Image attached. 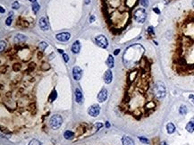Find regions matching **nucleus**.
I'll return each mask as SVG.
<instances>
[{
    "instance_id": "1",
    "label": "nucleus",
    "mask_w": 194,
    "mask_h": 145,
    "mask_svg": "<svg viewBox=\"0 0 194 145\" xmlns=\"http://www.w3.org/2000/svg\"><path fill=\"white\" fill-rule=\"evenodd\" d=\"M153 92L157 99L160 100L165 98V96L166 94V89L165 84L161 82H157V83H155V85L153 87Z\"/></svg>"
},
{
    "instance_id": "2",
    "label": "nucleus",
    "mask_w": 194,
    "mask_h": 145,
    "mask_svg": "<svg viewBox=\"0 0 194 145\" xmlns=\"http://www.w3.org/2000/svg\"><path fill=\"white\" fill-rule=\"evenodd\" d=\"M147 18V13L145 9L139 8L134 12V19L139 23H143Z\"/></svg>"
},
{
    "instance_id": "3",
    "label": "nucleus",
    "mask_w": 194,
    "mask_h": 145,
    "mask_svg": "<svg viewBox=\"0 0 194 145\" xmlns=\"http://www.w3.org/2000/svg\"><path fill=\"white\" fill-rule=\"evenodd\" d=\"M62 123H63V118L59 115H55L50 119V126L55 130L58 129L62 125Z\"/></svg>"
},
{
    "instance_id": "4",
    "label": "nucleus",
    "mask_w": 194,
    "mask_h": 145,
    "mask_svg": "<svg viewBox=\"0 0 194 145\" xmlns=\"http://www.w3.org/2000/svg\"><path fill=\"white\" fill-rule=\"evenodd\" d=\"M96 43L99 47L102 48H107L108 46V41L107 39L105 37L104 35H99L96 37Z\"/></svg>"
},
{
    "instance_id": "5",
    "label": "nucleus",
    "mask_w": 194,
    "mask_h": 145,
    "mask_svg": "<svg viewBox=\"0 0 194 145\" xmlns=\"http://www.w3.org/2000/svg\"><path fill=\"white\" fill-rule=\"evenodd\" d=\"M100 112V107L99 105H92L91 107H89V109H88V113L89 116H91L93 117H98L99 116V114Z\"/></svg>"
},
{
    "instance_id": "6",
    "label": "nucleus",
    "mask_w": 194,
    "mask_h": 145,
    "mask_svg": "<svg viewBox=\"0 0 194 145\" xmlns=\"http://www.w3.org/2000/svg\"><path fill=\"white\" fill-rule=\"evenodd\" d=\"M39 27L42 31H48L49 30V22H48V19L47 17H41L39 20Z\"/></svg>"
},
{
    "instance_id": "7",
    "label": "nucleus",
    "mask_w": 194,
    "mask_h": 145,
    "mask_svg": "<svg viewBox=\"0 0 194 145\" xmlns=\"http://www.w3.org/2000/svg\"><path fill=\"white\" fill-rule=\"evenodd\" d=\"M72 75H74V80L76 81L81 80V78L82 76V70L79 66H75V67H74V70H72Z\"/></svg>"
},
{
    "instance_id": "8",
    "label": "nucleus",
    "mask_w": 194,
    "mask_h": 145,
    "mask_svg": "<svg viewBox=\"0 0 194 145\" xmlns=\"http://www.w3.org/2000/svg\"><path fill=\"white\" fill-rule=\"evenodd\" d=\"M56 37H57V40L59 41H67L71 38V34L68 32H62V33H58Z\"/></svg>"
},
{
    "instance_id": "9",
    "label": "nucleus",
    "mask_w": 194,
    "mask_h": 145,
    "mask_svg": "<svg viewBox=\"0 0 194 145\" xmlns=\"http://www.w3.org/2000/svg\"><path fill=\"white\" fill-rule=\"evenodd\" d=\"M107 99V89L104 88L99 92V93L98 95V100L99 102L102 103V102H104Z\"/></svg>"
},
{
    "instance_id": "10",
    "label": "nucleus",
    "mask_w": 194,
    "mask_h": 145,
    "mask_svg": "<svg viewBox=\"0 0 194 145\" xmlns=\"http://www.w3.org/2000/svg\"><path fill=\"white\" fill-rule=\"evenodd\" d=\"M113 80V74L110 70H107L105 72V75H104V81L106 83H110Z\"/></svg>"
},
{
    "instance_id": "11",
    "label": "nucleus",
    "mask_w": 194,
    "mask_h": 145,
    "mask_svg": "<svg viewBox=\"0 0 194 145\" xmlns=\"http://www.w3.org/2000/svg\"><path fill=\"white\" fill-rule=\"evenodd\" d=\"M81 49V44H80V41H74V44H72V51L74 54H78L79 51H80Z\"/></svg>"
},
{
    "instance_id": "12",
    "label": "nucleus",
    "mask_w": 194,
    "mask_h": 145,
    "mask_svg": "<svg viewBox=\"0 0 194 145\" xmlns=\"http://www.w3.org/2000/svg\"><path fill=\"white\" fill-rule=\"evenodd\" d=\"M123 145H134V142L129 136H124L122 139Z\"/></svg>"
},
{
    "instance_id": "13",
    "label": "nucleus",
    "mask_w": 194,
    "mask_h": 145,
    "mask_svg": "<svg viewBox=\"0 0 194 145\" xmlns=\"http://www.w3.org/2000/svg\"><path fill=\"white\" fill-rule=\"evenodd\" d=\"M75 100L77 103H82V93L80 90V89L75 90Z\"/></svg>"
},
{
    "instance_id": "14",
    "label": "nucleus",
    "mask_w": 194,
    "mask_h": 145,
    "mask_svg": "<svg viewBox=\"0 0 194 145\" xmlns=\"http://www.w3.org/2000/svg\"><path fill=\"white\" fill-rule=\"evenodd\" d=\"M186 130L189 132H194V117L190 121L189 123L186 125Z\"/></svg>"
},
{
    "instance_id": "15",
    "label": "nucleus",
    "mask_w": 194,
    "mask_h": 145,
    "mask_svg": "<svg viewBox=\"0 0 194 145\" xmlns=\"http://www.w3.org/2000/svg\"><path fill=\"white\" fill-rule=\"evenodd\" d=\"M107 65L108 66L109 68H112L113 66H114V57H112V55H109L108 56V58H107Z\"/></svg>"
},
{
    "instance_id": "16",
    "label": "nucleus",
    "mask_w": 194,
    "mask_h": 145,
    "mask_svg": "<svg viewBox=\"0 0 194 145\" xmlns=\"http://www.w3.org/2000/svg\"><path fill=\"white\" fill-rule=\"evenodd\" d=\"M166 130H167V132L169 134H174V131H175V126L174 124L172 123H168L167 125H166Z\"/></svg>"
},
{
    "instance_id": "17",
    "label": "nucleus",
    "mask_w": 194,
    "mask_h": 145,
    "mask_svg": "<svg viewBox=\"0 0 194 145\" xmlns=\"http://www.w3.org/2000/svg\"><path fill=\"white\" fill-rule=\"evenodd\" d=\"M26 40V37L22 34H17L16 37H15V42H18V41H24Z\"/></svg>"
},
{
    "instance_id": "18",
    "label": "nucleus",
    "mask_w": 194,
    "mask_h": 145,
    "mask_svg": "<svg viewBox=\"0 0 194 145\" xmlns=\"http://www.w3.org/2000/svg\"><path fill=\"white\" fill-rule=\"evenodd\" d=\"M74 134L72 132H71V131L65 132H64V138H65V139H67V140H69V139H72V137H74Z\"/></svg>"
},
{
    "instance_id": "19",
    "label": "nucleus",
    "mask_w": 194,
    "mask_h": 145,
    "mask_svg": "<svg viewBox=\"0 0 194 145\" xmlns=\"http://www.w3.org/2000/svg\"><path fill=\"white\" fill-rule=\"evenodd\" d=\"M40 9V5L37 3V2H34L32 3V11L34 12V13L36 14L37 12Z\"/></svg>"
},
{
    "instance_id": "20",
    "label": "nucleus",
    "mask_w": 194,
    "mask_h": 145,
    "mask_svg": "<svg viewBox=\"0 0 194 145\" xmlns=\"http://www.w3.org/2000/svg\"><path fill=\"white\" fill-rule=\"evenodd\" d=\"M179 113L181 115H185L187 113V107L186 106H183V105H182L179 108Z\"/></svg>"
},
{
    "instance_id": "21",
    "label": "nucleus",
    "mask_w": 194,
    "mask_h": 145,
    "mask_svg": "<svg viewBox=\"0 0 194 145\" xmlns=\"http://www.w3.org/2000/svg\"><path fill=\"white\" fill-rule=\"evenodd\" d=\"M47 47V44L46 43V42H40V43H39V48H40V50H42V51H43V50H45V48Z\"/></svg>"
},
{
    "instance_id": "22",
    "label": "nucleus",
    "mask_w": 194,
    "mask_h": 145,
    "mask_svg": "<svg viewBox=\"0 0 194 145\" xmlns=\"http://www.w3.org/2000/svg\"><path fill=\"white\" fill-rule=\"evenodd\" d=\"M56 99H57V92L56 90H53L50 96V101H54Z\"/></svg>"
},
{
    "instance_id": "23",
    "label": "nucleus",
    "mask_w": 194,
    "mask_h": 145,
    "mask_svg": "<svg viewBox=\"0 0 194 145\" xmlns=\"http://www.w3.org/2000/svg\"><path fill=\"white\" fill-rule=\"evenodd\" d=\"M12 7H13L14 9H18L20 7V4L18 1H14L13 4H12Z\"/></svg>"
},
{
    "instance_id": "24",
    "label": "nucleus",
    "mask_w": 194,
    "mask_h": 145,
    "mask_svg": "<svg viewBox=\"0 0 194 145\" xmlns=\"http://www.w3.org/2000/svg\"><path fill=\"white\" fill-rule=\"evenodd\" d=\"M12 22H13V17H12V16H9V17L7 18V19L5 20V24H7V25H11Z\"/></svg>"
},
{
    "instance_id": "25",
    "label": "nucleus",
    "mask_w": 194,
    "mask_h": 145,
    "mask_svg": "<svg viewBox=\"0 0 194 145\" xmlns=\"http://www.w3.org/2000/svg\"><path fill=\"white\" fill-rule=\"evenodd\" d=\"M29 145H40V142L38 140H35L34 139V140H32L31 142L29 143Z\"/></svg>"
},
{
    "instance_id": "26",
    "label": "nucleus",
    "mask_w": 194,
    "mask_h": 145,
    "mask_svg": "<svg viewBox=\"0 0 194 145\" xmlns=\"http://www.w3.org/2000/svg\"><path fill=\"white\" fill-rule=\"evenodd\" d=\"M139 139H140V141H141V142H143V143H149V142L148 139L144 138V137H139Z\"/></svg>"
},
{
    "instance_id": "27",
    "label": "nucleus",
    "mask_w": 194,
    "mask_h": 145,
    "mask_svg": "<svg viewBox=\"0 0 194 145\" xmlns=\"http://www.w3.org/2000/svg\"><path fill=\"white\" fill-rule=\"evenodd\" d=\"M5 47H7V43H5V41L2 40L1 41V51H4L5 50Z\"/></svg>"
},
{
    "instance_id": "28",
    "label": "nucleus",
    "mask_w": 194,
    "mask_h": 145,
    "mask_svg": "<svg viewBox=\"0 0 194 145\" xmlns=\"http://www.w3.org/2000/svg\"><path fill=\"white\" fill-rule=\"evenodd\" d=\"M141 5L143 7H148L149 5V0H141Z\"/></svg>"
},
{
    "instance_id": "29",
    "label": "nucleus",
    "mask_w": 194,
    "mask_h": 145,
    "mask_svg": "<svg viewBox=\"0 0 194 145\" xmlns=\"http://www.w3.org/2000/svg\"><path fill=\"white\" fill-rule=\"evenodd\" d=\"M63 57H64V60L65 62H68L69 61V57H68V55H66V54H64L63 55Z\"/></svg>"
},
{
    "instance_id": "30",
    "label": "nucleus",
    "mask_w": 194,
    "mask_h": 145,
    "mask_svg": "<svg viewBox=\"0 0 194 145\" xmlns=\"http://www.w3.org/2000/svg\"><path fill=\"white\" fill-rule=\"evenodd\" d=\"M148 32H150V33H152V34H154V32H153V27H149V29H148Z\"/></svg>"
},
{
    "instance_id": "31",
    "label": "nucleus",
    "mask_w": 194,
    "mask_h": 145,
    "mask_svg": "<svg viewBox=\"0 0 194 145\" xmlns=\"http://www.w3.org/2000/svg\"><path fill=\"white\" fill-rule=\"evenodd\" d=\"M189 99L192 100V102H193V104H194V95H192V94L189 95Z\"/></svg>"
},
{
    "instance_id": "32",
    "label": "nucleus",
    "mask_w": 194,
    "mask_h": 145,
    "mask_svg": "<svg viewBox=\"0 0 194 145\" xmlns=\"http://www.w3.org/2000/svg\"><path fill=\"white\" fill-rule=\"evenodd\" d=\"M94 20H95V17H94V15H92L91 17L89 18V22H94Z\"/></svg>"
},
{
    "instance_id": "33",
    "label": "nucleus",
    "mask_w": 194,
    "mask_h": 145,
    "mask_svg": "<svg viewBox=\"0 0 194 145\" xmlns=\"http://www.w3.org/2000/svg\"><path fill=\"white\" fill-rule=\"evenodd\" d=\"M153 10H154V12H156V13H157V14H160V11H159L158 9H157V7H156V8H154Z\"/></svg>"
},
{
    "instance_id": "34",
    "label": "nucleus",
    "mask_w": 194,
    "mask_h": 145,
    "mask_svg": "<svg viewBox=\"0 0 194 145\" xmlns=\"http://www.w3.org/2000/svg\"><path fill=\"white\" fill-rule=\"evenodd\" d=\"M0 8H1V14H4V13H5V9H4V7H1Z\"/></svg>"
},
{
    "instance_id": "35",
    "label": "nucleus",
    "mask_w": 194,
    "mask_h": 145,
    "mask_svg": "<svg viewBox=\"0 0 194 145\" xmlns=\"http://www.w3.org/2000/svg\"><path fill=\"white\" fill-rule=\"evenodd\" d=\"M119 52H120V49H116V51H114V55H117Z\"/></svg>"
},
{
    "instance_id": "36",
    "label": "nucleus",
    "mask_w": 194,
    "mask_h": 145,
    "mask_svg": "<svg viewBox=\"0 0 194 145\" xmlns=\"http://www.w3.org/2000/svg\"><path fill=\"white\" fill-rule=\"evenodd\" d=\"M13 15H14V13H13V12H9V16H12V17H13Z\"/></svg>"
},
{
    "instance_id": "37",
    "label": "nucleus",
    "mask_w": 194,
    "mask_h": 145,
    "mask_svg": "<svg viewBox=\"0 0 194 145\" xmlns=\"http://www.w3.org/2000/svg\"><path fill=\"white\" fill-rule=\"evenodd\" d=\"M58 52H59V53H62V54H63V53H64V50H62V49H58Z\"/></svg>"
},
{
    "instance_id": "38",
    "label": "nucleus",
    "mask_w": 194,
    "mask_h": 145,
    "mask_svg": "<svg viewBox=\"0 0 194 145\" xmlns=\"http://www.w3.org/2000/svg\"><path fill=\"white\" fill-rule=\"evenodd\" d=\"M106 125H107V127H109V126H110V125H109V123H108V122H107Z\"/></svg>"
},
{
    "instance_id": "39",
    "label": "nucleus",
    "mask_w": 194,
    "mask_h": 145,
    "mask_svg": "<svg viewBox=\"0 0 194 145\" xmlns=\"http://www.w3.org/2000/svg\"><path fill=\"white\" fill-rule=\"evenodd\" d=\"M160 145H167V144H166V142H162V143H161Z\"/></svg>"
},
{
    "instance_id": "40",
    "label": "nucleus",
    "mask_w": 194,
    "mask_h": 145,
    "mask_svg": "<svg viewBox=\"0 0 194 145\" xmlns=\"http://www.w3.org/2000/svg\"><path fill=\"white\" fill-rule=\"evenodd\" d=\"M89 0H85V4H89Z\"/></svg>"
},
{
    "instance_id": "41",
    "label": "nucleus",
    "mask_w": 194,
    "mask_h": 145,
    "mask_svg": "<svg viewBox=\"0 0 194 145\" xmlns=\"http://www.w3.org/2000/svg\"><path fill=\"white\" fill-rule=\"evenodd\" d=\"M30 1H31V2H32V3H34V2H36V1H37V0H30Z\"/></svg>"
},
{
    "instance_id": "42",
    "label": "nucleus",
    "mask_w": 194,
    "mask_h": 145,
    "mask_svg": "<svg viewBox=\"0 0 194 145\" xmlns=\"http://www.w3.org/2000/svg\"><path fill=\"white\" fill-rule=\"evenodd\" d=\"M192 5H193V7H194V0L192 1Z\"/></svg>"
}]
</instances>
